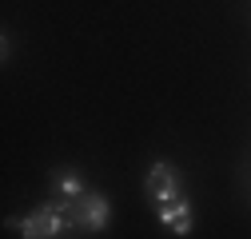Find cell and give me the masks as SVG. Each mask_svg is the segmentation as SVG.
Segmentation results:
<instances>
[{
    "mask_svg": "<svg viewBox=\"0 0 251 239\" xmlns=\"http://www.w3.org/2000/svg\"><path fill=\"white\" fill-rule=\"evenodd\" d=\"M12 231H20L24 239H60L64 231L76 227V215H72V203L64 199H44L40 207H32L24 219H8Z\"/></svg>",
    "mask_w": 251,
    "mask_h": 239,
    "instance_id": "1",
    "label": "cell"
},
{
    "mask_svg": "<svg viewBox=\"0 0 251 239\" xmlns=\"http://www.w3.org/2000/svg\"><path fill=\"white\" fill-rule=\"evenodd\" d=\"M155 219H160L168 231H176V235H187V231H192V199L176 195V199L160 203V207H155Z\"/></svg>",
    "mask_w": 251,
    "mask_h": 239,
    "instance_id": "4",
    "label": "cell"
},
{
    "mask_svg": "<svg viewBox=\"0 0 251 239\" xmlns=\"http://www.w3.org/2000/svg\"><path fill=\"white\" fill-rule=\"evenodd\" d=\"M84 191H88V179H84L76 167H56V171H52V195H56V199L76 203Z\"/></svg>",
    "mask_w": 251,
    "mask_h": 239,
    "instance_id": "5",
    "label": "cell"
},
{
    "mask_svg": "<svg viewBox=\"0 0 251 239\" xmlns=\"http://www.w3.org/2000/svg\"><path fill=\"white\" fill-rule=\"evenodd\" d=\"M72 215H76V231H104L112 223V203L104 191H84L76 203H72Z\"/></svg>",
    "mask_w": 251,
    "mask_h": 239,
    "instance_id": "3",
    "label": "cell"
},
{
    "mask_svg": "<svg viewBox=\"0 0 251 239\" xmlns=\"http://www.w3.org/2000/svg\"><path fill=\"white\" fill-rule=\"evenodd\" d=\"M144 191H148V199H151L155 207L168 203V199H176V195H183V175H179V167L168 164V160H155V164L148 167V175H144Z\"/></svg>",
    "mask_w": 251,
    "mask_h": 239,
    "instance_id": "2",
    "label": "cell"
}]
</instances>
